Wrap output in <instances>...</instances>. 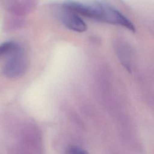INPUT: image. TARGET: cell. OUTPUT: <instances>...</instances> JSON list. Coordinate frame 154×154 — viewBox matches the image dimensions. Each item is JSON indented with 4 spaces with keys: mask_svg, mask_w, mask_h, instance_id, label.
Instances as JSON below:
<instances>
[{
    "mask_svg": "<svg viewBox=\"0 0 154 154\" xmlns=\"http://www.w3.org/2000/svg\"><path fill=\"white\" fill-rule=\"evenodd\" d=\"M61 7L78 14L108 24L119 25L132 31H135L134 24L125 15L114 7L101 2L84 3L75 1H66Z\"/></svg>",
    "mask_w": 154,
    "mask_h": 154,
    "instance_id": "obj_1",
    "label": "cell"
},
{
    "mask_svg": "<svg viewBox=\"0 0 154 154\" xmlns=\"http://www.w3.org/2000/svg\"><path fill=\"white\" fill-rule=\"evenodd\" d=\"M63 8L58 13V18L67 29L76 32H84L87 29V25L77 13L68 9Z\"/></svg>",
    "mask_w": 154,
    "mask_h": 154,
    "instance_id": "obj_3",
    "label": "cell"
},
{
    "mask_svg": "<svg viewBox=\"0 0 154 154\" xmlns=\"http://www.w3.org/2000/svg\"><path fill=\"white\" fill-rule=\"evenodd\" d=\"M17 44L13 42H6L0 45V57L8 55L16 46Z\"/></svg>",
    "mask_w": 154,
    "mask_h": 154,
    "instance_id": "obj_4",
    "label": "cell"
},
{
    "mask_svg": "<svg viewBox=\"0 0 154 154\" xmlns=\"http://www.w3.org/2000/svg\"><path fill=\"white\" fill-rule=\"evenodd\" d=\"M70 154H88V153L85 150L76 146L72 147L70 149Z\"/></svg>",
    "mask_w": 154,
    "mask_h": 154,
    "instance_id": "obj_5",
    "label": "cell"
},
{
    "mask_svg": "<svg viewBox=\"0 0 154 154\" xmlns=\"http://www.w3.org/2000/svg\"><path fill=\"white\" fill-rule=\"evenodd\" d=\"M8 55L2 68V75L9 79H16L23 76L28 68V60L22 49L17 45Z\"/></svg>",
    "mask_w": 154,
    "mask_h": 154,
    "instance_id": "obj_2",
    "label": "cell"
}]
</instances>
